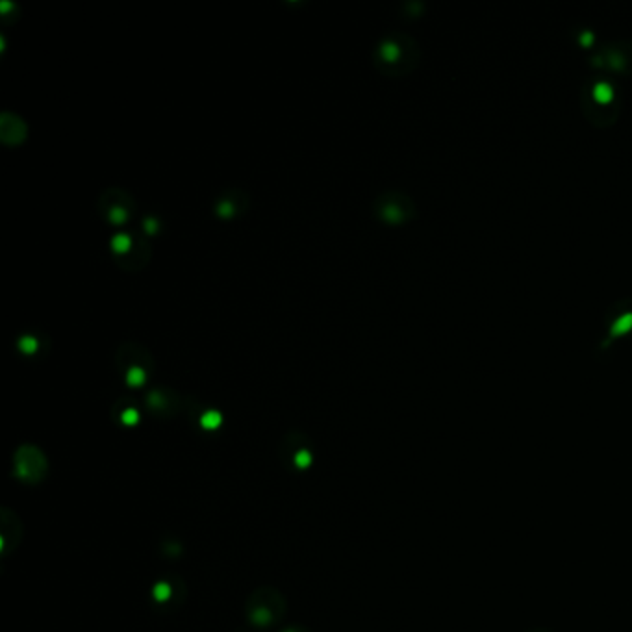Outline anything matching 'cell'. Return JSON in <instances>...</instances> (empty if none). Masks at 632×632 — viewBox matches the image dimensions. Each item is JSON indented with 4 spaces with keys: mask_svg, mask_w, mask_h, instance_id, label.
<instances>
[{
    "mask_svg": "<svg viewBox=\"0 0 632 632\" xmlns=\"http://www.w3.org/2000/svg\"><path fill=\"white\" fill-rule=\"evenodd\" d=\"M419 61L421 48L412 35L404 32L386 33L373 50V63L388 76H406L416 71Z\"/></svg>",
    "mask_w": 632,
    "mask_h": 632,
    "instance_id": "6da1fadb",
    "label": "cell"
},
{
    "mask_svg": "<svg viewBox=\"0 0 632 632\" xmlns=\"http://www.w3.org/2000/svg\"><path fill=\"white\" fill-rule=\"evenodd\" d=\"M580 108L586 120L595 128L614 126L621 113V98L616 86L602 74L586 82L580 91Z\"/></svg>",
    "mask_w": 632,
    "mask_h": 632,
    "instance_id": "7a4b0ae2",
    "label": "cell"
},
{
    "mask_svg": "<svg viewBox=\"0 0 632 632\" xmlns=\"http://www.w3.org/2000/svg\"><path fill=\"white\" fill-rule=\"evenodd\" d=\"M588 67L604 76H632V39L612 41L597 47L588 58Z\"/></svg>",
    "mask_w": 632,
    "mask_h": 632,
    "instance_id": "3957f363",
    "label": "cell"
},
{
    "mask_svg": "<svg viewBox=\"0 0 632 632\" xmlns=\"http://www.w3.org/2000/svg\"><path fill=\"white\" fill-rule=\"evenodd\" d=\"M373 213L378 221L390 226H400L410 223L416 217L417 208L408 193L384 191L376 195L373 200Z\"/></svg>",
    "mask_w": 632,
    "mask_h": 632,
    "instance_id": "277c9868",
    "label": "cell"
},
{
    "mask_svg": "<svg viewBox=\"0 0 632 632\" xmlns=\"http://www.w3.org/2000/svg\"><path fill=\"white\" fill-rule=\"evenodd\" d=\"M604 336L597 343L601 352L610 349L614 343L621 341L625 337H632V297H621L616 302H612L604 317Z\"/></svg>",
    "mask_w": 632,
    "mask_h": 632,
    "instance_id": "5b68a950",
    "label": "cell"
},
{
    "mask_svg": "<svg viewBox=\"0 0 632 632\" xmlns=\"http://www.w3.org/2000/svg\"><path fill=\"white\" fill-rule=\"evenodd\" d=\"M98 210L112 224H124L136 211V202L132 195L119 187H110L102 191L98 199Z\"/></svg>",
    "mask_w": 632,
    "mask_h": 632,
    "instance_id": "8992f818",
    "label": "cell"
},
{
    "mask_svg": "<svg viewBox=\"0 0 632 632\" xmlns=\"http://www.w3.org/2000/svg\"><path fill=\"white\" fill-rule=\"evenodd\" d=\"M45 458L33 447H23L17 452V471L26 480H37L45 471Z\"/></svg>",
    "mask_w": 632,
    "mask_h": 632,
    "instance_id": "52a82bcc",
    "label": "cell"
},
{
    "mask_svg": "<svg viewBox=\"0 0 632 632\" xmlns=\"http://www.w3.org/2000/svg\"><path fill=\"white\" fill-rule=\"evenodd\" d=\"M0 137L6 145H19L26 137V122L15 113L4 112L0 115Z\"/></svg>",
    "mask_w": 632,
    "mask_h": 632,
    "instance_id": "ba28073f",
    "label": "cell"
},
{
    "mask_svg": "<svg viewBox=\"0 0 632 632\" xmlns=\"http://www.w3.org/2000/svg\"><path fill=\"white\" fill-rule=\"evenodd\" d=\"M282 608V599L274 602H258L254 597L248 601V617L254 625H271Z\"/></svg>",
    "mask_w": 632,
    "mask_h": 632,
    "instance_id": "9c48e42d",
    "label": "cell"
},
{
    "mask_svg": "<svg viewBox=\"0 0 632 632\" xmlns=\"http://www.w3.org/2000/svg\"><path fill=\"white\" fill-rule=\"evenodd\" d=\"M245 197L241 191H234V193H223L219 195V199L215 200L213 208H215V213L223 219H230V217L238 215L241 208H245L247 204H240V199Z\"/></svg>",
    "mask_w": 632,
    "mask_h": 632,
    "instance_id": "30bf717a",
    "label": "cell"
},
{
    "mask_svg": "<svg viewBox=\"0 0 632 632\" xmlns=\"http://www.w3.org/2000/svg\"><path fill=\"white\" fill-rule=\"evenodd\" d=\"M17 345H19V349H21L23 352L30 354V352L35 351V347H37V339H35L32 334H24V336L19 337Z\"/></svg>",
    "mask_w": 632,
    "mask_h": 632,
    "instance_id": "8fae6325",
    "label": "cell"
},
{
    "mask_svg": "<svg viewBox=\"0 0 632 632\" xmlns=\"http://www.w3.org/2000/svg\"><path fill=\"white\" fill-rule=\"evenodd\" d=\"M154 228H158V221L152 219V217H147V219H145V230H147V234H152Z\"/></svg>",
    "mask_w": 632,
    "mask_h": 632,
    "instance_id": "7c38bea8",
    "label": "cell"
}]
</instances>
